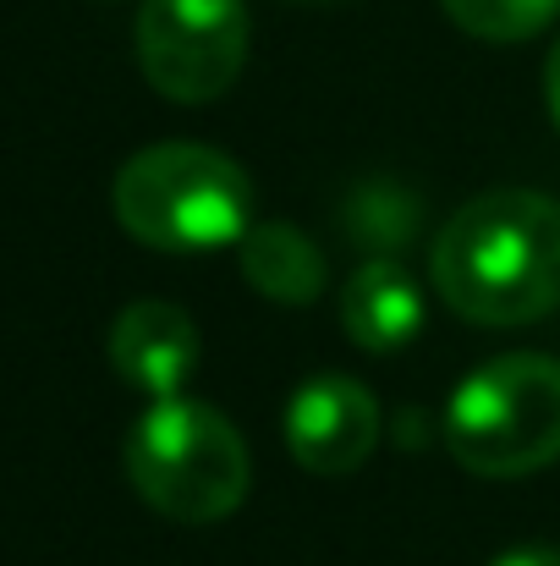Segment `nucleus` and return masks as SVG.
Masks as SVG:
<instances>
[{
  "instance_id": "obj_11",
  "label": "nucleus",
  "mask_w": 560,
  "mask_h": 566,
  "mask_svg": "<svg viewBox=\"0 0 560 566\" xmlns=\"http://www.w3.org/2000/svg\"><path fill=\"white\" fill-rule=\"evenodd\" d=\"M412 220H418V209H412V198L401 188H363L358 192V203H352V214H347V226H352V237H363L373 253H390V248H401L406 237H412Z\"/></svg>"
},
{
  "instance_id": "obj_4",
  "label": "nucleus",
  "mask_w": 560,
  "mask_h": 566,
  "mask_svg": "<svg viewBox=\"0 0 560 566\" xmlns=\"http://www.w3.org/2000/svg\"><path fill=\"white\" fill-rule=\"evenodd\" d=\"M445 451L478 479H528L560 457V364L506 353L478 364L445 401Z\"/></svg>"
},
{
  "instance_id": "obj_2",
  "label": "nucleus",
  "mask_w": 560,
  "mask_h": 566,
  "mask_svg": "<svg viewBox=\"0 0 560 566\" xmlns=\"http://www.w3.org/2000/svg\"><path fill=\"white\" fill-rule=\"evenodd\" d=\"M110 209L155 253H214L253 226V182L225 149L149 144L116 171Z\"/></svg>"
},
{
  "instance_id": "obj_1",
  "label": "nucleus",
  "mask_w": 560,
  "mask_h": 566,
  "mask_svg": "<svg viewBox=\"0 0 560 566\" xmlns=\"http://www.w3.org/2000/svg\"><path fill=\"white\" fill-rule=\"evenodd\" d=\"M434 292L467 325L511 331L560 308V203L533 188L467 198L434 237Z\"/></svg>"
},
{
  "instance_id": "obj_12",
  "label": "nucleus",
  "mask_w": 560,
  "mask_h": 566,
  "mask_svg": "<svg viewBox=\"0 0 560 566\" xmlns=\"http://www.w3.org/2000/svg\"><path fill=\"white\" fill-rule=\"evenodd\" d=\"M489 566H560L556 545H517V551H500Z\"/></svg>"
},
{
  "instance_id": "obj_5",
  "label": "nucleus",
  "mask_w": 560,
  "mask_h": 566,
  "mask_svg": "<svg viewBox=\"0 0 560 566\" xmlns=\"http://www.w3.org/2000/svg\"><path fill=\"white\" fill-rule=\"evenodd\" d=\"M253 22L247 0H144L138 6V66L171 105L220 99L247 66Z\"/></svg>"
},
{
  "instance_id": "obj_14",
  "label": "nucleus",
  "mask_w": 560,
  "mask_h": 566,
  "mask_svg": "<svg viewBox=\"0 0 560 566\" xmlns=\"http://www.w3.org/2000/svg\"><path fill=\"white\" fill-rule=\"evenodd\" d=\"M314 6H325V0H314Z\"/></svg>"
},
{
  "instance_id": "obj_3",
  "label": "nucleus",
  "mask_w": 560,
  "mask_h": 566,
  "mask_svg": "<svg viewBox=\"0 0 560 566\" xmlns=\"http://www.w3.org/2000/svg\"><path fill=\"white\" fill-rule=\"evenodd\" d=\"M121 462H127V484L144 495L149 512L192 528L225 523L253 484V457L236 423L220 407L187 396L155 401L133 423Z\"/></svg>"
},
{
  "instance_id": "obj_13",
  "label": "nucleus",
  "mask_w": 560,
  "mask_h": 566,
  "mask_svg": "<svg viewBox=\"0 0 560 566\" xmlns=\"http://www.w3.org/2000/svg\"><path fill=\"white\" fill-rule=\"evenodd\" d=\"M545 99H550V122H556V133H560V39H556V50H550V61H545Z\"/></svg>"
},
{
  "instance_id": "obj_9",
  "label": "nucleus",
  "mask_w": 560,
  "mask_h": 566,
  "mask_svg": "<svg viewBox=\"0 0 560 566\" xmlns=\"http://www.w3.org/2000/svg\"><path fill=\"white\" fill-rule=\"evenodd\" d=\"M236 259H242V281L281 308H308L330 286V264L319 242L286 220H253L236 242Z\"/></svg>"
},
{
  "instance_id": "obj_8",
  "label": "nucleus",
  "mask_w": 560,
  "mask_h": 566,
  "mask_svg": "<svg viewBox=\"0 0 560 566\" xmlns=\"http://www.w3.org/2000/svg\"><path fill=\"white\" fill-rule=\"evenodd\" d=\"M341 331L363 353H401L423 331V292L395 253H369L341 292Z\"/></svg>"
},
{
  "instance_id": "obj_10",
  "label": "nucleus",
  "mask_w": 560,
  "mask_h": 566,
  "mask_svg": "<svg viewBox=\"0 0 560 566\" xmlns=\"http://www.w3.org/2000/svg\"><path fill=\"white\" fill-rule=\"evenodd\" d=\"M445 17L484 44H522L560 17V0H440Z\"/></svg>"
},
{
  "instance_id": "obj_6",
  "label": "nucleus",
  "mask_w": 560,
  "mask_h": 566,
  "mask_svg": "<svg viewBox=\"0 0 560 566\" xmlns=\"http://www.w3.org/2000/svg\"><path fill=\"white\" fill-rule=\"evenodd\" d=\"M379 446V401L347 375L303 379L286 401V451L319 479L358 473Z\"/></svg>"
},
{
  "instance_id": "obj_7",
  "label": "nucleus",
  "mask_w": 560,
  "mask_h": 566,
  "mask_svg": "<svg viewBox=\"0 0 560 566\" xmlns=\"http://www.w3.org/2000/svg\"><path fill=\"white\" fill-rule=\"evenodd\" d=\"M105 353H110V369L133 390L166 401V396H182V385L198 375L203 347H198V325L187 308L166 297H138L110 319Z\"/></svg>"
}]
</instances>
